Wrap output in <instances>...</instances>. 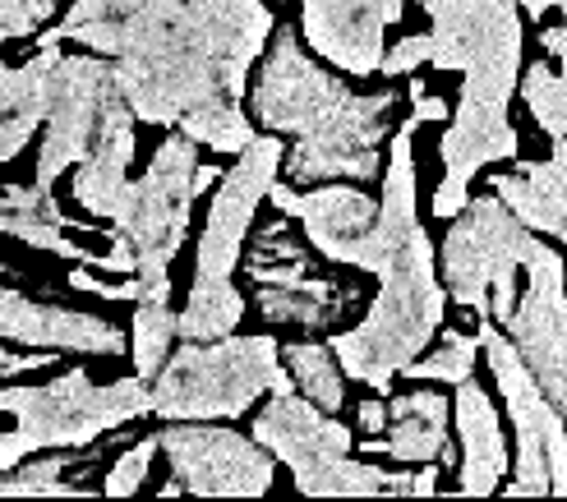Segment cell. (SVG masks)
I'll return each instance as SVG.
<instances>
[{
    "instance_id": "obj_15",
    "label": "cell",
    "mask_w": 567,
    "mask_h": 502,
    "mask_svg": "<svg viewBox=\"0 0 567 502\" xmlns=\"http://www.w3.org/2000/svg\"><path fill=\"white\" fill-rule=\"evenodd\" d=\"M111 93H116V79H111L106 55L83 51L61 61V83H55L51 111L42 121V144H38V171H33L38 185H55L89 153Z\"/></svg>"
},
{
    "instance_id": "obj_17",
    "label": "cell",
    "mask_w": 567,
    "mask_h": 502,
    "mask_svg": "<svg viewBox=\"0 0 567 502\" xmlns=\"http://www.w3.org/2000/svg\"><path fill=\"white\" fill-rule=\"evenodd\" d=\"M406 0H305L300 38L319 61L347 74H379L388 28L402 23Z\"/></svg>"
},
{
    "instance_id": "obj_6",
    "label": "cell",
    "mask_w": 567,
    "mask_h": 502,
    "mask_svg": "<svg viewBox=\"0 0 567 502\" xmlns=\"http://www.w3.org/2000/svg\"><path fill=\"white\" fill-rule=\"evenodd\" d=\"M430 65L462 70L466 102H507L522 79L517 0H424Z\"/></svg>"
},
{
    "instance_id": "obj_40",
    "label": "cell",
    "mask_w": 567,
    "mask_h": 502,
    "mask_svg": "<svg viewBox=\"0 0 567 502\" xmlns=\"http://www.w3.org/2000/svg\"><path fill=\"white\" fill-rule=\"evenodd\" d=\"M406 97H411V116H415L420 125H430V121H447V116H452V106H447L443 97H434V93H424V83H420V79H411V74H406Z\"/></svg>"
},
{
    "instance_id": "obj_21",
    "label": "cell",
    "mask_w": 567,
    "mask_h": 502,
    "mask_svg": "<svg viewBox=\"0 0 567 502\" xmlns=\"http://www.w3.org/2000/svg\"><path fill=\"white\" fill-rule=\"evenodd\" d=\"M452 425H457V493L485 498L498 493L507 480V438L489 393L471 378L457 383L452 397Z\"/></svg>"
},
{
    "instance_id": "obj_38",
    "label": "cell",
    "mask_w": 567,
    "mask_h": 502,
    "mask_svg": "<svg viewBox=\"0 0 567 502\" xmlns=\"http://www.w3.org/2000/svg\"><path fill=\"white\" fill-rule=\"evenodd\" d=\"M420 65H430V33H406L396 46L383 51L379 74H388V79H406V74H415Z\"/></svg>"
},
{
    "instance_id": "obj_10",
    "label": "cell",
    "mask_w": 567,
    "mask_h": 502,
    "mask_svg": "<svg viewBox=\"0 0 567 502\" xmlns=\"http://www.w3.org/2000/svg\"><path fill=\"white\" fill-rule=\"evenodd\" d=\"M526 291L517 295V310L507 318V337H513L517 355L526 359V369L540 383V393L549 397V406L563 415L567 425V272H563V254L545 240L530 236L526 249Z\"/></svg>"
},
{
    "instance_id": "obj_29",
    "label": "cell",
    "mask_w": 567,
    "mask_h": 502,
    "mask_svg": "<svg viewBox=\"0 0 567 502\" xmlns=\"http://www.w3.org/2000/svg\"><path fill=\"white\" fill-rule=\"evenodd\" d=\"M240 318H245V295L236 291V276H226V282H194L185 310L176 314V337L217 342V337H231Z\"/></svg>"
},
{
    "instance_id": "obj_20",
    "label": "cell",
    "mask_w": 567,
    "mask_h": 502,
    "mask_svg": "<svg viewBox=\"0 0 567 502\" xmlns=\"http://www.w3.org/2000/svg\"><path fill=\"white\" fill-rule=\"evenodd\" d=\"M130 161H134V111L121 93H111L89 153L70 166L74 203L89 208L93 217H116L121 194L130 185Z\"/></svg>"
},
{
    "instance_id": "obj_5",
    "label": "cell",
    "mask_w": 567,
    "mask_h": 502,
    "mask_svg": "<svg viewBox=\"0 0 567 502\" xmlns=\"http://www.w3.org/2000/svg\"><path fill=\"white\" fill-rule=\"evenodd\" d=\"M0 415L14 420V433L28 452L42 448H93L111 429H121L138 415H153L148 378H121L97 387L83 369H70L42 387H0Z\"/></svg>"
},
{
    "instance_id": "obj_41",
    "label": "cell",
    "mask_w": 567,
    "mask_h": 502,
    "mask_svg": "<svg viewBox=\"0 0 567 502\" xmlns=\"http://www.w3.org/2000/svg\"><path fill=\"white\" fill-rule=\"evenodd\" d=\"M355 429H360V438H379V433L388 429V401H383V397H379V401H360Z\"/></svg>"
},
{
    "instance_id": "obj_26",
    "label": "cell",
    "mask_w": 567,
    "mask_h": 502,
    "mask_svg": "<svg viewBox=\"0 0 567 502\" xmlns=\"http://www.w3.org/2000/svg\"><path fill=\"white\" fill-rule=\"evenodd\" d=\"M415 129H420V121L406 116L402 129H396L392 144H388L383 199H379V221H374V244H379V254H383V268L392 259V249L420 227V217H415V157H411Z\"/></svg>"
},
{
    "instance_id": "obj_7",
    "label": "cell",
    "mask_w": 567,
    "mask_h": 502,
    "mask_svg": "<svg viewBox=\"0 0 567 502\" xmlns=\"http://www.w3.org/2000/svg\"><path fill=\"white\" fill-rule=\"evenodd\" d=\"M480 346L489 355L494 383L507 401L517 429V475L503 480V493L513 498H567V425L563 415L549 406V397L540 393V383L526 369V359L517 355L513 337H503L498 323L480 318Z\"/></svg>"
},
{
    "instance_id": "obj_4",
    "label": "cell",
    "mask_w": 567,
    "mask_h": 502,
    "mask_svg": "<svg viewBox=\"0 0 567 502\" xmlns=\"http://www.w3.org/2000/svg\"><path fill=\"white\" fill-rule=\"evenodd\" d=\"M194 171H198V144L176 129L153 153L148 171L130 180L121 194V208L111 217V227L134 244L138 300H172V259L181 254L185 231H189Z\"/></svg>"
},
{
    "instance_id": "obj_19",
    "label": "cell",
    "mask_w": 567,
    "mask_h": 502,
    "mask_svg": "<svg viewBox=\"0 0 567 502\" xmlns=\"http://www.w3.org/2000/svg\"><path fill=\"white\" fill-rule=\"evenodd\" d=\"M254 438L291 470H309L328 457H347L355 448V433L305 393H272V401L254 420Z\"/></svg>"
},
{
    "instance_id": "obj_36",
    "label": "cell",
    "mask_w": 567,
    "mask_h": 502,
    "mask_svg": "<svg viewBox=\"0 0 567 502\" xmlns=\"http://www.w3.org/2000/svg\"><path fill=\"white\" fill-rule=\"evenodd\" d=\"M157 452H162V442H157V433H148V438H138V442H130V448L111 461V470H106V480H102V493L106 498H134L138 489L148 484V470H153V461H157Z\"/></svg>"
},
{
    "instance_id": "obj_33",
    "label": "cell",
    "mask_w": 567,
    "mask_h": 502,
    "mask_svg": "<svg viewBox=\"0 0 567 502\" xmlns=\"http://www.w3.org/2000/svg\"><path fill=\"white\" fill-rule=\"evenodd\" d=\"M176 346V314L172 300H134V323H130V355L138 378H157L166 355Z\"/></svg>"
},
{
    "instance_id": "obj_1",
    "label": "cell",
    "mask_w": 567,
    "mask_h": 502,
    "mask_svg": "<svg viewBox=\"0 0 567 502\" xmlns=\"http://www.w3.org/2000/svg\"><path fill=\"white\" fill-rule=\"evenodd\" d=\"M272 28L277 19L264 0H148L130 19L55 23L38 33V46L74 42L106 55L134 121L176 125L194 106L245 97L249 65Z\"/></svg>"
},
{
    "instance_id": "obj_39",
    "label": "cell",
    "mask_w": 567,
    "mask_h": 502,
    "mask_svg": "<svg viewBox=\"0 0 567 502\" xmlns=\"http://www.w3.org/2000/svg\"><path fill=\"white\" fill-rule=\"evenodd\" d=\"M148 0H74V6L65 10L61 28L70 23H89V19H130L134 10H144Z\"/></svg>"
},
{
    "instance_id": "obj_13",
    "label": "cell",
    "mask_w": 567,
    "mask_h": 502,
    "mask_svg": "<svg viewBox=\"0 0 567 502\" xmlns=\"http://www.w3.org/2000/svg\"><path fill=\"white\" fill-rule=\"evenodd\" d=\"M402 106L392 88L383 93H351L332 116L315 129L287 144V180H374L379 176V144L392 129V111Z\"/></svg>"
},
{
    "instance_id": "obj_22",
    "label": "cell",
    "mask_w": 567,
    "mask_h": 502,
    "mask_svg": "<svg viewBox=\"0 0 567 502\" xmlns=\"http://www.w3.org/2000/svg\"><path fill=\"white\" fill-rule=\"evenodd\" d=\"M61 42L38 46L23 65H0V166L14 161L47 121L55 83H61Z\"/></svg>"
},
{
    "instance_id": "obj_32",
    "label": "cell",
    "mask_w": 567,
    "mask_h": 502,
    "mask_svg": "<svg viewBox=\"0 0 567 502\" xmlns=\"http://www.w3.org/2000/svg\"><path fill=\"white\" fill-rule=\"evenodd\" d=\"M176 129L189 134L194 144H204V148H213V153H231V157L245 153V148H249V138L259 134V129H254V121L245 116V106L231 102V97L185 111V116L176 121Z\"/></svg>"
},
{
    "instance_id": "obj_34",
    "label": "cell",
    "mask_w": 567,
    "mask_h": 502,
    "mask_svg": "<svg viewBox=\"0 0 567 502\" xmlns=\"http://www.w3.org/2000/svg\"><path fill=\"white\" fill-rule=\"evenodd\" d=\"M517 88H522V102L530 106V116L540 121V129L549 138H567V74L549 61H535L522 70Z\"/></svg>"
},
{
    "instance_id": "obj_30",
    "label": "cell",
    "mask_w": 567,
    "mask_h": 502,
    "mask_svg": "<svg viewBox=\"0 0 567 502\" xmlns=\"http://www.w3.org/2000/svg\"><path fill=\"white\" fill-rule=\"evenodd\" d=\"M281 365L291 369L296 393H305L315 406H323L332 415L347 406V374H342V365H337L332 346H323V342H291V346H281Z\"/></svg>"
},
{
    "instance_id": "obj_27",
    "label": "cell",
    "mask_w": 567,
    "mask_h": 502,
    "mask_svg": "<svg viewBox=\"0 0 567 502\" xmlns=\"http://www.w3.org/2000/svg\"><path fill=\"white\" fill-rule=\"evenodd\" d=\"M406 484H411L406 470L355 461L351 452L328 457L309 470H296V489L309 498H374V493H406Z\"/></svg>"
},
{
    "instance_id": "obj_11",
    "label": "cell",
    "mask_w": 567,
    "mask_h": 502,
    "mask_svg": "<svg viewBox=\"0 0 567 502\" xmlns=\"http://www.w3.org/2000/svg\"><path fill=\"white\" fill-rule=\"evenodd\" d=\"M281 157H287V138L268 129L254 134L245 153H236V166L221 176V185L208 199V221L194 254V282H226V276H236L254 212L268 199V185L281 176Z\"/></svg>"
},
{
    "instance_id": "obj_28",
    "label": "cell",
    "mask_w": 567,
    "mask_h": 502,
    "mask_svg": "<svg viewBox=\"0 0 567 502\" xmlns=\"http://www.w3.org/2000/svg\"><path fill=\"white\" fill-rule=\"evenodd\" d=\"M342 286H332L328 276H309L300 286H259V314L272 327H296V332H319L332 327L342 314Z\"/></svg>"
},
{
    "instance_id": "obj_9",
    "label": "cell",
    "mask_w": 567,
    "mask_h": 502,
    "mask_svg": "<svg viewBox=\"0 0 567 502\" xmlns=\"http://www.w3.org/2000/svg\"><path fill=\"white\" fill-rule=\"evenodd\" d=\"M172 475L198 498H259L272 489L277 457L259 438L226 429L221 420H166L157 433Z\"/></svg>"
},
{
    "instance_id": "obj_12",
    "label": "cell",
    "mask_w": 567,
    "mask_h": 502,
    "mask_svg": "<svg viewBox=\"0 0 567 502\" xmlns=\"http://www.w3.org/2000/svg\"><path fill=\"white\" fill-rule=\"evenodd\" d=\"M351 97L342 79H332L296 28H272L268 55L259 61V83H254V116L268 134L305 138L315 134L337 106Z\"/></svg>"
},
{
    "instance_id": "obj_2",
    "label": "cell",
    "mask_w": 567,
    "mask_h": 502,
    "mask_svg": "<svg viewBox=\"0 0 567 502\" xmlns=\"http://www.w3.org/2000/svg\"><path fill=\"white\" fill-rule=\"evenodd\" d=\"M443 310L447 291L439 276L434 240L424 227H415L379 272V295L370 314L347 332H332L328 346L351 383H364L370 393L388 397L402 365H411L434 342V332L443 327Z\"/></svg>"
},
{
    "instance_id": "obj_18",
    "label": "cell",
    "mask_w": 567,
    "mask_h": 502,
    "mask_svg": "<svg viewBox=\"0 0 567 502\" xmlns=\"http://www.w3.org/2000/svg\"><path fill=\"white\" fill-rule=\"evenodd\" d=\"M0 337L10 346L28 351H55V355H106L116 359L130 337L121 327H111L97 314H79L61 310V304H42L28 300L14 286H0Z\"/></svg>"
},
{
    "instance_id": "obj_24",
    "label": "cell",
    "mask_w": 567,
    "mask_h": 502,
    "mask_svg": "<svg viewBox=\"0 0 567 502\" xmlns=\"http://www.w3.org/2000/svg\"><path fill=\"white\" fill-rule=\"evenodd\" d=\"M554 157L517 166L507 176H494V194L517 212V221L535 236L567 231V138H554Z\"/></svg>"
},
{
    "instance_id": "obj_42",
    "label": "cell",
    "mask_w": 567,
    "mask_h": 502,
    "mask_svg": "<svg viewBox=\"0 0 567 502\" xmlns=\"http://www.w3.org/2000/svg\"><path fill=\"white\" fill-rule=\"evenodd\" d=\"M406 493H411V498H430V493H439V461H424L420 470H411Z\"/></svg>"
},
{
    "instance_id": "obj_45",
    "label": "cell",
    "mask_w": 567,
    "mask_h": 502,
    "mask_svg": "<svg viewBox=\"0 0 567 502\" xmlns=\"http://www.w3.org/2000/svg\"><path fill=\"white\" fill-rule=\"evenodd\" d=\"M0 42H6V28H0Z\"/></svg>"
},
{
    "instance_id": "obj_35",
    "label": "cell",
    "mask_w": 567,
    "mask_h": 502,
    "mask_svg": "<svg viewBox=\"0 0 567 502\" xmlns=\"http://www.w3.org/2000/svg\"><path fill=\"white\" fill-rule=\"evenodd\" d=\"M475 359H480V337H466V332H443V346H424L411 365H402L406 378L420 383H452L457 387L462 378L475 374Z\"/></svg>"
},
{
    "instance_id": "obj_44",
    "label": "cell",
    "mask_w": 567,
    "mask_h": 502,
    "mask_svg": "<svg viewBox=\"0 0 567 502\" xmlns=\"http://www.w3.org/2000/svg\"><path fill=\"white\" fill-rule=\"evenodd\" d=\"M517 6H522L530 19H545L549 10H563V19H567V0H517Z\"/></svg>"
},
{
    "instance_id": "obj_8",
    "label": "cell",
    "mask_w": 567,
    "mask_h": 502,
    "mask_svg": "<svg viewBox=\"0 0 567 502\" xmlns=\"http://www.w3.org/2000/svg\"><path fill=\"white\" fill-rule=\"evenodd\" d=\"M530 236L517 212L498 194L466 199V208L447 221L443 236V291L452 304L475 314H489V286L494 276H513L530 249Z\"/></svg>"
},
{
    "instance_id": "obj_31",
    "label": "cell",
    "mask_w": 567,
    "mask_h": 502,
    "mask_svg": "<svg viewBox=\"0 0 567 502\" xmlns=\"http://www.w3.org/2000/svg\"><path fill=\"white\" fill-rule=\"evenodd\" d=\"M70 466H74V448H42L23 457L10 470V480H0V498H89L93 489L61 480Z\"/></svg>"
},
{
    "instance_id": "obj_25",
    "label": "cell",
    "mask_w": 567,
    "mask_h": 502,
    "mask_svg": "<svg viewBox=\"0 0 567 502\" xmlns=\"http://www.w3.org/2000/svg\"><path fill=\"white\" fill-rule=\"evenodd\" d=\"M65 212L55 203L51 185H6L0 189V236H14L28 249H42V254H61V259H83L89 249H79L74 240H65Z\"/></svg>"
},
{
    "instance_id": "obj_43",
    "label": "cell",
    "mask_w": 567,
    "mask_h": 502,
    "mask_svg": "<svg viewBox=\"0 0 567 502\" xmlns=\"http://www.w3.org/2000/svg\"><path fill=\"white\" fill-rule=\"evenodd\" d=\"M545 51L558 61V70L567 74V23H558V28H545Z\"/></svg>"
},
{
    "instance_id": "obj_16",
    "label": "cell",
    "mask_w": 567,
    "mask_h": 502,
    "mask_svg": "<svg viewBox=\"0 0 567 502\" xmlns=\"http://www.w3.org/2000/svg\"><path fill=\"white\" fill-rule=\"evenodd\" d=\"M522 138L517 125L507 116V102H466L457 97L452 106V125L439 138V157H443V180L434 189V217L452 221L466 199H471V176L480 166H494L517 157Z\"/></svg>"
},
{
    "instance_id": "obj_14",
    "label": "cell",
    "mask_w": 567,
    "mask_h": 502,
    "mask_svg": "<svg viewBox=\"0 0 567 502\" xmlns=\"http://www.w3.org/2000/svg\"><path fill=\"white\" fill-rule=\"evenodd\" d=\"M268 203L277 212H287L291 221H300L305 240L319 249L323 259L347 263L360 272H383V254L374 244V221H379V203L355 185H319L300 194L291 180H272L268 185Z\"/></svg>"
},
{
    "instance_id": "obj_23",
    "label": "cell",
    "mask_w": 567,
    "mask_h": 502,
    "mask_svg": "<svg viewBox=\"0 0 567 502\" xmlns=\"http://www.w3.org/2000/svg\"><path fill=\"white\" fill-rule=\"evenodd\" d=\"M447 420H452V401L434 387H415V393L388 397V429L379 438H355L364 442V452H383L396 466H424L439 461L443 442H447Z\"/></svg>"
},
{
    "instance_id": "obj_37",
    "label": "cell",
    "mask_w": 567,
    "mask_h": 502,
    "mask_svg": "<svg viewBox=\"0 0 567 502\" xmlns=\"http://www.w3.org/2000/svg\"><path fill=\"white\" fill-rule=\"evenodd\" d=\"M55 14V0H0V28L6 38H33L38 23Z\"/></svg>"
},
{
    "instance_id": "obj_3",
    "label": "cell",
    "mask_w": 567,
    "mask_h": 502,
    "mask_svg": "<svg viewBox=\"0 0 567 502\" xmlns=\"http://www.w3.org/2000/svg\"><path fill=\"white\" fill-rule=\"evenodd\" d=\"M281 369V342L272 332L217 342H181L153 378L157 420H240Z\"/></svg>"
}]
</instances>
